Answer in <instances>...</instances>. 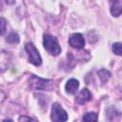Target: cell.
I'll use <instances>...</instances> for the list:
<instances>
[{"label":"cell","mask_w":122,"mask_h":122,"mask_svg":"<svg viewBox=\"0 0 122 122\" xmlns=\"http://www.w3.org/2000/svg\"><path fill=\"white\" fill-rule=\"evenodd\" d=\"M43 45H44V48L46 49V51L51 53V55H58L60 52H61V48L58 44V41L57 39L49 34V33H45L44 36H43Z\"/></svg>","instance_id":"6da1fadb"},{"label":"cell","mask_w":122,"mask_h":122,"mask_svg":"<svg viewBox=\"0 0 122 122\" xmlns=\"http://www.w3.org/2000/svg\"><path fill=\"white\" fill-rule=\"evenodd\" d=\"M29 82H30V87L34 90H50L52 88L51 81L48 79L40 78L36 75H30Z\"/></svg>","instance_id":"7a4b0ae2"},{"label":"cell","mask_w":122,"mask_h":122,"mask_svg":"<svg viewBox=\"0 0 122 122\" xmlns=\"http://www.w3.org/2000/svg\"><path fill=\"white\" fill-rule=\"evenodd\" d=\"M25 51H27L29 60L31 64H33L34 66H39L42 63V59L39 54V51L36 49V47L33 45V43H31V42L27 43L25 46Z\"/></svg>","instance_id":"3957f363"},{"label":"cell","mask_w":122,"mask_h":122,"mask_svg":"<svg viewBox=\"0 0 122 122\" xmlns=\"http://www.w3.org/2000/svg\"><path fill=\"white\" fill-rule=\"evenodd\" d=\"M51 119L53 121H66L68 120V113L58 103H53L51 108Z\"/></svg>","instance_id":"277c9868"},{"label":"cell","mask_w":122,"mask_h":122,"mask_svg":"<svg viewBox=\"0 0 122 122\" xmlns=\"http://www.w3.org/2000/svg\"><path fill=\"white\" fill-rule=\"evenodd\" d=\"M69 44L74 49H82L85 46V39L81 33H73L69 38Z\"/></svg>","instance_id":"5b68a950"},{"label":"cell","mask_w":122,"mask_h":122,"mask_svg":"<svg viewBox=\"0 0 122 122\" xmlns=\"http://www.w3.org/2000/svg\"><path fill=\"white\" fill-rule=\"evenodd\" d=\"M92 99V93L88 89L81 90L75 97V101L79 104H85Z\"/></svg>","instance_id":"8992f818"},{"label":"cell","mask_w":122,"mask_h":122,"mask_svg":"<svg viewBox=\"0 0 122 122\" xmlns=\"http://www.w3.org/2000/svg\"><path fill=\"white\" fill-rule=\"evenodd\" d=\"M111 13L112 16H119L122 14V2L120 0H110Z\"/></svg>","instance_id":"52a82bcc"},{"label":"cell","mask_w":122,"mask_h":122,"mask_svg":"<svg viewBox=\"0 0 122 122\" xmlns=\"http://www.w3.org/2000/svg\"><path fill=\"white\" fill-rule=\"evenodd\" d=\"M78 88H79V82H78V80H76L74 78L70 79L66 83V86H65L66 92L70 94H74L78 91Z\"/></svg>","instance_id":"ba28073f"},{"label":"cell","mask_w":122,"mask_h":122,"mask_svg":"<svg viewBox=\"0 0 122 122\" xmlns=\"http://www.w3.org/2000/svg\"><path fill=\"white\" fill-rule=\"evenodd\" d=\"M20 38H19V35L16 33V32H11L10 33L7 38H6V41L8 43H10V44H17L19 42Z\"/></svg>","instance_id":"9c48e42d"},{"label":"cell","mask_w":122,"mask_h":122,"mask_svg":"<svg viewBox=\"0 0 122 122\" xmlns=\"http://www.w3.org/2000/svg\"><path fill=\"white\" fill-rule=\"evenodd\" d=\"M98 75H99V77H100V79H101L102 82H106V81L110 78L111 72H110L109 71L105 70V69H102V70H100V71H98Z\"/></svg>","instance_id":"30bf717a"},{"label":"cell","mask_w":122,"mask_h":122,"mask_svg":"<svg viewBox=\"0 0 122 122\" xmlns=\"http://www.w3.org/2000/svg\"><path fill=\"white\" fill-rule=\"evenodd\" d=\"M112 51L117 54L122 56V43L121 42H116L112 45Z\"/></svg>","instance_id":"8fae6325"},{"label":"cell","mask_w":122,"mask_h":122,"mask_svg":"<svg viewBox=\"0 0 122 122\" xmlns=\"http://www.w3.org/2000/svg\"><path fill=\"white\" fill-rule=\"evenodd\" d=\"M84 121H96L97 120V114L95 112H87L83 116Z\"/></svg>","instance_id":"7c38bea8"},{"label":"cell","mask_w":122,"mask_h":122,"mask_svg":"<svg viewBox=\"0 0 122 122\" xmlns=\"http://www.w3.org/2000/svg\"><path fill=\"white\" fill-rule=\"evenodd\" d=\"M0 22H1L0 23V25H1V34L3 35L6 32V21H5L4 18H1Z\"/></svg>","instance_id":"4fadbf2b"},{"label":"cell","mask_w":122,"mask_h":122,"mask_svg":"<svg viewBox=\"0 0 122 122\" xmlns=\"http://www.w3.org/2000/svg\"><path fill=\"white\" fill-rule=\"evenodd\" d=\"M25 120H34V119H32V118H30V117H26V116H20L19 117V121H25Z\"/></svg>","instance_id":"5bb4252c"},{"label":"cell","mask_w":122,"mask_h":122,"mask_svg":"<svg viewBox=\"0 0 122 122\" xmlns=\"http://www.w3.org/2000/svg\"><path fill=\"white\" fill-rule=\"evenodd\" d=\"M6 2H7V4H9V5H13V4L15 3V0H6Z\"/></svg>","instance_id":"9a60e30c"}]
</instances>
